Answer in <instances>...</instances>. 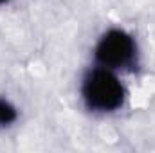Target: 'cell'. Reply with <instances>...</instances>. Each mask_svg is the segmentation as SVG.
Here are the masks:
<instances>
[{"label": "cell", "mask_w": 155, "mask_h": 153, "mask_svg": "<svg viewBox=\"0 0 155 153\" xmlns=\"http://www.w3.org/2000/svg\"><path fill=\"white\" fill-rule=\"evenodd\" d=\"M16 119V110L5 103V101H0V124H9Z\"/></svg>", "instance_id": "3957f363"}, {"label": "cell", "mask_w": 155, "mask_h": 153, "mask_svg": "<svg viewBox=\"0 0 155 153\" xmlns=\"http://www.w3.org/2000/svg\"><path fill=\"white\" fill-rule=\"evenodd\" d=\"M135 56V45L124 31H110L99 40L96 58L105 67H126Z\"/></svg>", "instance_id": "7a4b0ae2"}, {"label": "cell", "mask_w": 155, "mask_h": 153, "mask_svg": "<svg viewBox=\"0 0 155 153\" xmlns=\"http://www.w3.org/2000/svg\"><path fill=\"white\" fill-rule=\"evenodd\" d=\"M2 2H5V0H0V4H2Z\"/></svg>", "instance_id": "277c9868"}, {"label": "cell", "mask_w": 155, "mask_h": 153, "mask_svg": "<svg viewBox=\"0 0 155 153\" xmlns=\"http://www.w3.org/2000/svg\"><path fill=\"white\" fill-rule=\"evenodd\" d=\"M83 97L90 108L110 112L121 106L124 92L112 72L105 69H96L88 72L83 81Z\"/></svg>", "instance_id": "6da1fadb"}]
</instances>
